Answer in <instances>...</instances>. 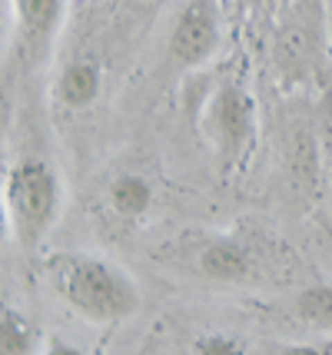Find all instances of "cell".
<instances>
[{"label": "cell", "instance_id": "6da1fadb", "mask_svg": "<svg viewBox=\"0 0 332 355\" xmlns=\"http://www.w3.org/2000/svg\"><path fill=\"white\" fill-rule=\"evenodd\" d=\"M47 279L53 295L90 325L130 322L143 309L137 279L123 266L94 252H53L47 259Z\"/></svg>", "mask_w": 332, "mask_h": 355}, {"label": "cell", "instance_id": "7a4b0ae2", "mask_svg": "<svg viewBox=\"0 0 332 355\" xmlns=\"http://www.w3.org/2000/svg\"><path fill=\"white\" fill-rule=\"evenodd\" d=\"M64 209L60 173L44 156H20L3 176V213L14 243L24 252H37Z\"/></svg>", "mask_w": 332, "mask_h": 355}, {"label": "cell", "instance_id": "3957f363", "mask_svg": "<svg viewBox=\"0 0 332 355\" xmlns=\"http://www.w3.org/2000/svg\"><path fill=\"white\" fill-rule=\"evenodd\" d=\"M203 130L222 173L246 163L256 143V100L239 80H222L209 93L203 110Z\"/></svg>", "mask_w": 332, "mask_h": 355}, {"label": "cell", "instance_id": "277c9868", "mask_svg": "<svg viewBox=\"0 0 332 355\" xmlns=\"http://www.w3.org/2000/svg\"><path fill=\"white\" fill-rule=\"evenodd\" d=\"M322 7L319 0H299L286 7L276 33V63L289 80H306L322 57Z\"/></svg>", "mask_w": 332, "mask_h": 355}, {"label": "cell", "instance_id": "5b68a950", "mask_svg": "<svg viewBox=\"0 0 332 355\" xmlns=\"http://www.w3.org/2000/svg\"><path fill=\"white\" fill-rule=\"evenodd\" d=\"M256 266H259V249L253 236H243V232L209 236L190 259L193 272L209 282H246L253 279Z\"/></svg>", "mask_w": 332, "mask_h": 355}, {"label": "cell", "instance_id": "8992f818", "mask_svg": "<svg viewBox=\"0 0 332 355\" xmlns=\"http://www.w3.org/2000/svg\"><path fill=\"white\" fill-rule=\"evenodd\" d=\"M220 46V17L209 0H190L173 20L170 53L180 67H200Z\"/></svg>", "mask_w": 332, "mask_h": 355}, {"label": "cell", "instance_id": "52a82bcc", "mask_svg": "<svg viewBox=\"0 0 332 355\" xmlns=\"http://www.w3.org/2000/svg\"><path fill=\"white\" fill-rule=\"evenodd\" d=\"M103 87V73L100 63L94 60H73L60 70V77L53 83V103L67 113H83L96 103Z\"/></svg>", "mask_w": 332, "mask_h": 355}, {"label": "cell", "instance_id": "ba28073f", "mask_svg": "<svg viewBox=\"0 0 332 355\" xmlns=\"http://www.w3.org/2000/svg\"><path fill=\"white\" fill-rule=\"evenodd\" d=\"M107 202H110V209L120 219L137 223V219H143L150 213V206H153V186H150V180L140 176V173H120V176L107 186Z\"/></svg>", "mask_w": 332, "mask_h": 355}, {"label": "cell", "instance_id": "9c48e42d", "mask_svg": "<svg viewBox=\"0 0 332 355\" xmlns=\"http://www.w3.org/2000/svg\"><path fill=\"white\" fill-rule=\"evenodd\" d=\"M40 329L24 315L20 309H3L0 315V355H40L44 352Z\"/></svg>", "mask_w": 332, "mask_h": 355}, {"label": "cell", "instance_id": "30bf717a", "mask_svg": "<svg viewBox=\"0 0 332 355\" xmlns=\"http://www.w3.org/2000/svg\"><path fill=\"white\" fill-rule=\"evenodd\" d=\"M64 10H67V0H14L17 27L30 40L50 37V33L60 27Z\"/></svg>", "mask_w": 332, "mask_h": 355}, {"label": "cell", "instance_id": "8fae6325", "mask_svg": "<svg viewBox=\"0 0 332 355\" xmlns=\"http://www.w3.org/2000/svg\"><path fill=\"white\" fill-rule=\"evenodd\" d=\"M292 315L313 329H332V286H306L292 295Z\"/></svg>", "mask_w": 332, "mask_h": 355}, {"label": "cell", "instance_id": "7c38bea8", "mask_svg": "<svg viewBox=\"0 0 332 355\" xmlns=\"http://www.w3.org/2000/svg\"><path fill=\"white\" fill-rule=\"evenodd\" d=\"M190 355H246V342L229 332H206L193 342Z\"/></svg>", "mask_w": 332, "mask_h": 355}, {"label": "cell", "instance_id": "4fadbf2b", "mask_svg": "<svg viewBox=\"0 0 332 355\" xmlns=\"http://www.w3.org/2000/svg\"><path fill=\"white\" fill-rule=\"evenodd\" d=\"M316 137H319V156L332 176V90L322 93L316 107Z\"/></svg>", "mask_w": 332, "mask_h": 355}, {"label": "cell", "instance_id": "5bb4252c", "mask_svg": "<svg viewBox=\"0 0 332 355\" xmlns=\"http://www.w3.org/2000/svg\"><path fill=\"white\" fill-rule=\"evenodd\" d=\"M269 355H329L322 342H289V345H272Z\"/></svg>", "mask_w": 332, "mask_h": 355}, {"label": "cell", "instance_id": "9a60e30c", "mask_svg": "<svg viewBox=\"0 0 332 355\" xmlns=\"http://www.w3.org/2000/svg\"><path fill=\"white\" fill-rule=\"evenodd\" d=\"M40 355H87L80 345H73V342L60 339V336H50L47 342H44V352Z\"/></svg>", "mask_w": 332, "mask_h": 355}, {"label": "cell", "instance_id": "2e32d148", "mask_svg": "<svg viewBox=\"0 0 332 355\" xmlns=\"http://www.w3.org/2000/svg\"><path fill=\"white\" fill-rule=\"evenodd\" d=\"M326 33H329V53H332V10H329V17H326Z\"/></svg>", "mask_w": 332, "mask_h": 355}, {"label": "cell", "instance_id": "e0dca14e", "mask_svg": "<svg viewBox=\"0 0 332 355\" xmlns=\"http://www.w3.org/2000/svg\"><path fill=\"white\" fill-rule=\"evenodd\" d=\"M322 349H326V352L332 355V339H322Z\"/></svg>", "mask_w": 332, "mask_h": 355}]
</instances>
